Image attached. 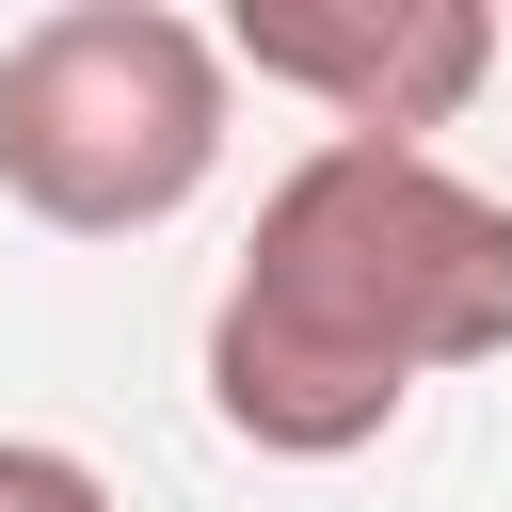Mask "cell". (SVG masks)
Instances as JSON below:
<instances>
[{"label":"cell","instance_id":"obj_1","mask_svg":"<svg viewBox=\"0 0 512 512\" xmlns=\"http://www.w3.org/2000/svg\"><path fill=\"white\" fill-rule=\"evenodd\" d=\"M480 352H512V208L432 144H304L208 304V416L272 464H336Z\"/></svg>","mask_w":512,"mask_h":512},{"label":"cell","instance_id":"obj_2","mask_svg":"<svg viewBox=\"0 0 512 512\" xmlns=\"http://www.w3.org/2000/svg\"><path fill=\"white\" fill-rule=\"evenodd\" d=\"M224 32L176 0H64L0 48V192L64 240H144L224 176Z\"/></svg>","mask_w":512,"mask_h":512},{"label":"cell","instance_id":"obj_3","mask_svg":"<svg viewBox=\"0 0 512 512\" xmlns=\"http://www.w3.org/2000/svg\"><path fill=\"white\" fill-rule=\"evenodd\" d=\"M224 64L320 96L336 144H432L496 80V16L480 0H240L224 16Z\"/></svg>","mask_w":512,"mask_h":512},{"label":"cell","instance_id":"obj_4","mask_svg":"<svg viewBox=\"0 0 512 512\" xmlns=\"http://www.w3.org/2000/svg\"><path fill=\"white\" fill-rule=\"evenodd\" d=\"M0 512H112V480H96L80 448H32V432H0Z\"/></svg>","mask_w":512,"mask_h":512}]
</instances>
